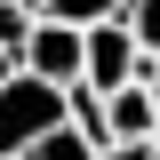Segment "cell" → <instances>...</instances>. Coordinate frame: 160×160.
<instances>
[{
  "label": "cell",
  "mask_w": 160,
  "mask_h": 160,
  "mask_svg": "<svg viewBox=\"0 0 160 160\" xmlns=\"http://www.w3.org/2000/svg\"><path fill=\"white\" fill-rule=\"evenodd\" d=\"M104 160H160L152 144H104Z\"/></svg>",
  "instance_id": "9c48e42d"
},
{
  "label": "cell",
  "mask_w": 160,
  "mask_h": 160,
  "mask_svg": "<svg viewBox=\"0 0 160 160\" xmlns=\"http://www.w3.org/2000/svg\"><path fill=\"white\" fill-rule=\"evenodd\" d=\"M24 160H104V144H88V136H80V128H72V120H64L56 136H40V144H32V152H24Z\"/></svg>",
  "instance_id": "8992f818"
},
{
  "label": "cell",
  "mask_w": 160,
  "mask_h": 160,
  "mask_svg": "<svg viewBox=\"0 0 160 160\" xmlns=\"http://www.w3.org/2000/svg\"><path fill=\"white\" fill-rule=\"evenodd\" d=\"M120 24L136 32V48H144V56H160V0H128V16H120Z\"/></svg>",
  "instance_id": "ba28073f"
},
{
  "label": "cell",
  "mask_w": 160,
  "mask_h": 160,
  "mask_svg": "<svg viewBox=\"0 0 160 160\" xmlns=\"http://www.w3.org/2000/svg\"><path fill=\"white\" fill-rule=\"evenodd\" d=\"M136 80H144V88L160 96V56H144V72H136Z\"/></svg>",
  "instance_id": "30bf717a"
},
{
  "label": "cell",
  "mask_w": 160,
  "mask_h": 160,
  "mask_svg": "<svg viewBox=\"0 0 160 160\" xmlns=\"http://www.w3.org/2000/svg\"><path fill=\"white\" fill-rule=\"evenodd\" d=\"M144 72V48H136V32H128V24H96V32H88V88H96V96H112V88H128V80Z\"/></svg>",
  "instance_id": "3957f363"
},
{
  "label": "cell",
  "mask_w": 160,
  "mask_h": 160,
  "mask_svg": "<svg viewBox=\"0 0 160 160\" xmlns=\"http://www.w3.org/2000/svg\"><path fill=\"white\" fill-rule=\"evenodd\" d=\"M24 72H40V80H56V88H72V80L88 72V32H80V24L40 16L32 40H24Z\"/></svg>",
  "instance_id": "7a4b0ae2"
},
{
  "label": "cell",
  "mask_w": 160,
  "mask_h": 160,
  "mask_svg": "<svg viewBox=\"0 0 160 160\" xmlns=\"http://www.w3.org/2000/svg\"><path fill=\"white\" fill-rule=\"evenodd\" d=\"M104 136L112 144H152L160 136V96L144 88V80H128V88L104 96Z\"/></svg>",
  "instance_id": "277c9868"
},
{
  "label": "cell",
  "mask_w": 160,
  "mask_h": 160,
  "mask_svg": "<svg viewBox=\"0 0 160 160\" xmlns=\"http://www.w3.org/2000/svg\"><path fill=\"white\" fill-rule=\"evenodd\" d=\"M32 24H40V0H0V48H8V56H24Z\"/></svg>",
  "instance_id": "52a82bcc"
},
{
  "label": "cell",
  "mask_w": 160,
  "mask_h": 160,
  "mask_svg": "<svg viewBox=\"0 0 160 160\" xmlns=\"http://www.w3.org/2000/svg\"><path fill=\"white\" fill-rule=\"evenodd\" d=\"M152 152H160V136H152Z\"/></svg>",
  "instance_id": "8fae6325"
},
{
  "label": "cell",
  "mask_w": 160,
  "mask_h": 160,
  "mask_svg": "<svg viewBox=\"0 0 160 160\" xmlns=\"http://www.w3.org/2000/svg\"><path fill=\"white\" fill-rule=\"evenodd\" d=\"M64 88L56 80H40V72H16L8 88H0V160H24L40 136H56L64 128Z\"/></svg>",
  "instance_id": "6da1fadb"
},
{
  "label": "cell",
  "mask_w": 160,
  "mask_h": 160,
  "mask_svg": "<svg viewBox=\"0 0 160 160\" xmlns=\"http://www.w3.org/2000/svg\"><path fill=\"white\" fill-rule=\"evenodd\" d=\"M40 16H56V24H80V32H96V24L128 16V0H40Z\"/></svg>",
  "instance_id": "5b68a950"
}]
</instances>
